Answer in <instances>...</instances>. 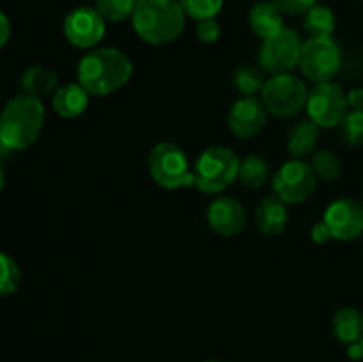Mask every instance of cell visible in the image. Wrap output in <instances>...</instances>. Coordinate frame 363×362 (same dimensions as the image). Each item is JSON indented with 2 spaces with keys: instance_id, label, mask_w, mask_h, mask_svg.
I'll list each match as a JSON object with an SVG mask.
<instances>
[{
  "instance_id": "6da1fadb",
  "label": "cell",
  "mask_w": 363,
  "mask_h": 362,
  "mask_svg": "<svg viewBox=\"0 0 363 362\" xmlns=\"http://www.w3.org/2000/svg\"><path fill=\"white\" fill-rule=\"evenodd\" d=\"M78 84L94 96H106L119 91L130 82L133 64L130 57L117 48H94L78 62Z\"/></svg>"
},
{
  "instance_id": "7a4b0ae2",
  "label": "cell",
  "mask_w": 363,
  "mask_h": 362,
  "mask_svg": "<svg viewBox=\"0 0 363 362\" xmlns=\"http://www.w3.org/2000/svg\"><path fill=\"white\" fill-rule=\"evenodd\" d=\"M45 124V106L30 94L13 96L0 110V146L20 151L38 141Z\"/></svg>"
},
{
  "instance_id": "3957f363",
  "label": "cell",
  "mask_w": 363,
  "mask_h": 362,
  "mask_svg": "<svg viewBox=\"0 0 363 362\" xmlns=\"http://www.w3.org/2000/svg\"><path fill=\"white\" fill-rule=\"evenodd\" d=\"M186 14L179 0H138L131 16L135 32L149 45H167L179 38Z\"/></svg>"
},
{
  "instance_id": "277c9868",
  "label": "cell",
  "mask_w": 363,
  "mask_h": 362,
  "mask_svg": "<svg viewBox=\"0 0 363 362\" xmlns=\"http://www.w3.org/2000/svg\"><path fill=\"white\" fill-rule=\"evenodd\" d=\"M240 158L229 148L213 146L195 162V187L204 194H220L236 181Z\"/></svg>"
},
{
  "instance_id": "5b68a950",
  "label": "cell",
  "mask_w": 363,
  "mask_h": 362,
  "mask_svg": "<svg viewBox=\"0 0 363 362\" xmlns=\"http://www.w3.org/2000/svg\"><path fill=\"white\" fill-rule=\"evenodd\" d=\"M152 181L167 190L195 187V174L190 170L186 155L172 142H160L151 149L147 158Z\"/></svg>"
},
{
  "instance_id": "8992f818",
  "label": "cell",
  "mask_w": 363,
  "mask_h": 362,
  "mask_svg": "<svg viewBox=\"0 0 363 362\" xmlns=\"http://www.w3.org/2000/svg\"><path fill=\"white\" fill-rule=\"evenodd\" d=\"M308 89L303 80L291 73L272 75L264 82L261 102L269 114L277 117H293L307 105Z\"/></svg>"
},
{
  "instance_id": "52a82bcc",
  "label": "cell",
  "mask_w": 363,
  "mask_h": 362,
  "mask_svg": "<svg viewBox=\"0 0 363 362\" xmlns=\"http://www.w3.org/2000/svg\"><path fill=\"white\" fill-rule=\"evenodd\" d=\"M298 66L314 84L333 80L342 66L340 46L333 38H311L303 43Z\"/></svg>"
},
{
  "instance_id": "ba28073f",
  "label": "cell",
  "mask_w": 363,
  "mask_h": 362,
  "mask_svg": "<svg viewBox=\"0 0 363 362\" xmlns=\"http://www.w3.org/2000/svg\"><path fill=\"white\" fill-rule=\"evenodd\" d=\"M303 43L293 28L279 31L277 34L262 39L259 64L264 71L272 75L291 73L300 64V55Z\"/></svg>"
},
{
  "instance_id": "9c48e42d",
  "label": "cell",
  "mask_w": 363,
  "mask_h": 362,
  "mask_svg": "<svg viewBox=\"0 0 363 362\" xmlns=\"http://www.w3.org/2000/svg\"><path fill=\"white\" fill-rule=\"evenodd\" d=\"M305 110L319 128H335L350 110L347 96L335 82H321L308 91Z\"/></svg>"
},
{
  "instance_id": "30bf717a",
  "label": "cell",
  "mask_w": 363,
  "mask_h": 362,
  "mask_svg": "<svg viewBox=\"0 0 363 362\" xmlns=\"http://www.w3.org/2000/svg\"><path fill=\"white\" fill-rule=\"evenodd\" d=\"M318 176L312 170L311 163L303 160H289L284 163L273 176V194L286 204L303 202L314 194Z\"/></svg>"
},
{
  "instance_id": "8fae6325",
  "label": "cell",
  "mask_w": 363,
  "mask_h": 362,
  "mask_svg": "<svg viewBox=\"0 0 363 362\" xmlns=\"http://www.w3.org/2000/svg\"><path fill=\"white\" fill-rule=\"evenodd\" d=\"M106 25L96 7H77L64 20V35L77 48H94L105 38Z\"/></svg>"
},
{
  "instance_id": "7c38bea8",
  "label": "cell",
  "mask_w": 363,
  "mask_h": 362,
  "mask_svg": "<svg viewBox=\"0 0 363 362\" xmlns=\"http://www.w3.org/2000/svg\"><path fill=\"white\" fill-rule=\"evenodd\" d=\"M325 224L335 240L353 241L363 234V202L339 199L326 208Z\"/></svg>"
},
{
  "instance_id": "4fadbf2b",
  "label": "cell",
  "mask_w": 363,
  "mask_h": 362,
  "mask_svg": "<svg viewBox=\"0 0 363 362\" xmlns=\"http://www.w3.org/2000/svg\"><path fill=\"white\" fill-rule=\"evenodd\" d=\"M266 106L254 96L240 98L230 109L227 123L230 131L240 138L255 137L266 124Z\"/></svg>"
},
{
  "instance_id": "5bb4252c",
  "label": "cell",
  "mask_w": 363,
  "mask_h": 362,
  "mask_svg": "<svg viewBox=\"0 0 363 362\" xmlns=\"http://www.w3.org/2000/svg\"><path fill=\"white\" fill-rule=\"evenodd\" d=\"M208 224L222 236H234L241 233L247 224V213L240 201L233 197H216L208 208Z\"/></svg>"
},
{
  "instance_id": "9a60e30c",
  "label": "cell",
  "mask_w": 363,
  "mask_h": 362,
  "mask_svg": "<svg viewBox=\"0 0 363 362\" xmlns=\"http://www.w3.org/2000/svg\"><path fill=\"white\" fill-rule=\"evenodd\" d=\"M248 23L261 39L269 38L284 28V13L269 0L257 2L248 13Z\"/></svg>"
},
{
  "instance_id": "2e32d148",
  "label": "cell",
  "mask_w": 363,
  "mask_h": 362,
  "mask_svg": "<svg viewBox=\"0 0 363 362\" xmlns=\"http://www.w3.org/2000/svg\"><path fill=\"white\" fill-rule=\"evenodd\" d=\"M52 105L60 117H78L87 110L89 92L80 84H66L57 89Z\"/></svg>"
},
{
  "instance_id": "e0dca14e",
  "label": "cell",
  "mask_w": 363,
  "mask_h": 362,
  "mask_svg": "<svg viewBox=\"0 0 363 362\" xmlns=\"http://www.w3.org/2000/svg\"><path fill=\"white\" fill-rule=\"evenodd\" d=\"M255 222H257L259 231L262 234H268V236L280 234L286 229L287 224L286 202L280 201L277 195L266 197L255 212Z\"/></svg>"
},
{
  "instance_id": "ac0fdd59",
  "label": "cell",
  "mask_w": 363,
  "mask_h": 362,
  "mask_svg": "<svg viewBox=\"0 0 363 362\" xmlns=\"http://www.w3.org/2000/svg\"><path fill=\"white\" fill-rule=\"evenodd\" d=\"M332 330L340 343H360L363 339V312L353 307L339 309L333 314Z\"/></svg>"
},
{
  "instance_id": "d6986e66",
  "label": "cell",
  "mask_w": 363,
  "mask_h": 362,
  "mask_svg": "<svg viewBox=\"0 0 363 362\" xmlns=\"http://www.w3.org/2000/svg\"><path fill=\"white\" fill-rule=\"evenodd\" d=\"M319 142V126L314 121H300L294 124L287 137V149L294 158L301 160L314 153Z\"/></svg>"
},
{
  "instance_id": "ffe728a7",
  "label": "cell",
  "mask_w": 363,
  "mask_h": 362,
  "mask_svg": "<svg viewBox=\"0 0 363 362\" xmlns=\"http://www.w3.org/2000/svg\"><path fill=\"white\" fill-rule=\"evenodd\" d=\"M57 80H59V77L52 67L35 64L21 75V87H23L25 94L41 99L43 96L50 94L57 87Z\"/></svg>"
},
{
  "instance_id": "44dd1931",
  "label": "cell",
  "mask_w": 363,
  "mask_h": 362,
  "mask_svg": "<svg viewBox=\"0 0 363 362\" xmlns=\"http://www.w3.org/2000/svg\"><path fill=\"white\" fill-rule=\"evenodd\" d=\"M303 27L311 38H332L335 31V14L326 6H312L303 14Z\"/></svg>"
},
{
  "instance_id": "7402d4cb",
  "label": "cell",
  "mask_w": 363,
  "mask_h": 362,
  "mask_svg": "<svg viewBox=\"0 0 363 362\" xmlns=\"http://www.w3.org/2000/svg\"><path fill=\"white\" fill-rule=\"evenodd\" d=\"M269 167L261 156H248L240 163L238 177L248 188H261L268 181Z\"/></svg>"
},
{
  "instance_id": "603a6c76",
  "label": "cell",
  "mask_w": 363,
  "mask_h": 362,
  "mask_svg": "<svg viewBox=\"0 0 363 362\" xmlns=\"http://www.w3.org/2000/svg\"><path fill=\"white\" fill-rule=\"evenodd\" d=\"M264 77L261 70L254 66H240L233 75V84L238 92L243 96H254L264 87Z\"/></svg>"
},
{
  "instance_id": "cb8c5ba5",
  "label": "cell",
  "mask_w": 363,
  "mask_h": 362,
  "mask_svg": "<svg viewBox=\"0 0 363 362\" xmlns=\"http://www.w3.org/2000/svg\"><path fill=\"white\" fill-rule=\"evenodd\" d=\"M339 137L346 146L363 144V110H347L339 123Z\"/></svg>"
},
{
  "instance_id": "d4e9b609",
  "label": "cell",
  "mask_w": 363,
  "mask_h": 362,
  "mask_svg": "<svg viewBox=\"0 0 363 362\" xmlns=\"http://www.w3.org/2000/svg\"><path fill=\"white\" fill-rule=\"evenodd\" d=\"M311 165L315 176L325 181H333L342 174V163H340L339 156L328 149L314 153Z\"/></svg>"
},
{
  "instance_id": "484cf974",
  "label": "cell",
  "mask_w": 363,
  "mask_h": 362,
  "mask_svg": "<svg viewBox=\"0 0 363 362\" xmlns=\"http://www.w3.org/2000/svg\"><path fill=\"white\" fill-rule=\"evenodd\" d=\"M138 0H96V11L105 21H123L131 18Z\"/></svg>"
},
{
  "instance_id": "4316f807",
  "label": "cell",
  "mask_w": 363,
  "mask_h": 362,
  "mask_svg": "<svg viewBox=\"0 0 363 362\" xmlns=\"http://www.w3.org/2000/svg\"><path fill=\"white\" fill-rule=\"evenodd\" d=\"M21 272L11 256L0 252V295L7 297L20 287Z\"/></svg>"
},
{
  "instance_id": "83f0119b",
  "label": "cell",
  "mask_w": 363,
  "mask_h": 362,
  "mask_svg": "<svg viewBox=\"0 0 363 362\" xmlns=\"http://www.w3.org/2000/svg\"><path fill=\"white\" fill-rule=\"evenodd\" d=\"M184 14L194 20H209L222 11L223 0H179Z\"/></svg>"
},
{
  "instance_id": "f1b7e54d",
  "label": "cell",
  "mask_w": 363,
  "mask_h": 362,
  "mask_svg": "<svg viewBox=\"0 0 363 362\" xmlns=\"http://www.w3.org/2000/svg\"><path fill=\"white\" fill-rule=\"evenodd\" d=\"M197 35L202 43H216L220 38V23L215 18H209V20H201L197 21Z\"/></svg>"
},
{
  "instance_id": "f546056e",
  "label": "cell",
  "mask_w": 363,
  "mask_h": 362,
  "mask_svg": "<svg viewBox=\"0 0 363 362\" xmlns=\"http://www.w3.org/2000/svg\"><path fill=\"white\" fill-rule=\"evenodd\" d=\"M269 2L275 4L286 14H305L312 6H315V0H269Z\"/></svg>"
},
{
  "instance_id": "4dcf8cb0",
  "label": "cell",
  "mask_w": 363,
  "mask_h": 362,
  "mask_svg": "<svg viewBox=\"0 0 363 362\" xmlns=\"http://www.w3.org/2000/svg\"><path fill=\"white\" fill-rule=\"evenodd\" d=\"M311 236H312V240H314L315 243H319V245L328 243V241L333 238L332 233H330L328 226L325 224V220H323V222H318L314 227H312Z\"/></svg>"
},
{
  "instance_id": "1f68e13d",
  "label": "cell",
  "mask_w": 363,
  "mask_h": 362,
  "mask_svg": "<svg viewBox=\"0 0 363 362\" xmlns=\"http://www.w3.org/2000/svg\"><path fill=\"white\" fill-rule=\"evenodd\" d=\"M347 106L350 110H363V89L357 87L347 92Z\"/></svg>"
},
{
  "instance_id": "d6a6232c",
  "label": "cell",
  "mask_w": 363,
  "mask_h": 362,
  "mask_svg": "<svg viewBox=\"0 0 363 362\" xmlns=\"http://www.w3.org/2000/svg\"><path fill=\"white\" fill-rule=\"evenodd\" d=\"M9 35H11L9 18H7L6 13L0 9V50L7 45V41H9Z\"/></svg>"
},
{
  "instance_id": "836d02e7",
  "label": "cell",
  "mask_w": 363,
  "mask_h": 362,
  "mask_svg": "<svg viewBox=\"0 0 363 362\" xmlns=\"http://www.w3.org/2000/svg\"><path fill=\"white\" fill-rule=\"evenodd\" d=\"M347 355H350V358H353V361H360V358H363L362 343L347 344Z\"/></svg>"
},
{
  "instance_id": "e575fe53",
  "label": "cell",
  "mask_w": 363,
  "mask_h": 362,
  "mask_svg": "<svg viewBox=\"0 0 363 362\" xmlns=\"http://www.w3.org/2000/svg\"><path fill=\"white\" fill-rule=\"evenodd\" d=\"M4 183H6V174H4L2 163H0V192H2V188H4Z\"/></svg>"
},
{
  "instance_id": "d590c367",
  "label": "cell",
  "mask_w": 363,
  "mask_h": 362,
  "mask_svg": "<svg viewBox=\"0 0 363 362\" xmlns=\"http://www.w3.org/2000/svg\"><path fill=\"white\" fill-rule=\"evenodd\" d=\"M208 362H220V361H208Z\"/></svg>"
},
{
  "instance_id": "8d00e7d4",
  "label": "cell",
  "mask_w": 363,
  "mask_h": 362,
  "mask_svg": "<svg viewBox=\"0 0 363 362\" xmlns=\"http://www.w3.org/2000/svg\"><path fill=\"white\" fill-rule=\"evenodd\" d=\"M360 343H362V348H363V339H362V341H360Z\"/></svg>"
}]
</instances>
